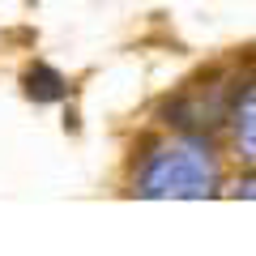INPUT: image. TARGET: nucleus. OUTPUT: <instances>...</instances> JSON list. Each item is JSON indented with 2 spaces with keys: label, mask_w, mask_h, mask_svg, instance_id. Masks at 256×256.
<instances>
[{
  "label": "nucleus",
  "mask_w": 256,
  "mask_h": 256,
  "mask_svg": "<svg viewBox=\"0 0 256 256\" xmlns=\"http://www.w3.org/2000/svg\"><path fill=\"white\" fill-rule=\"evenodd\" d=\"M26 90H30V98H38V102H56V98H64V77L56 73V68H47V64H34L26 73Z\"/></svg>",
  "instance_id": "obj_1"
}]
</instances>
